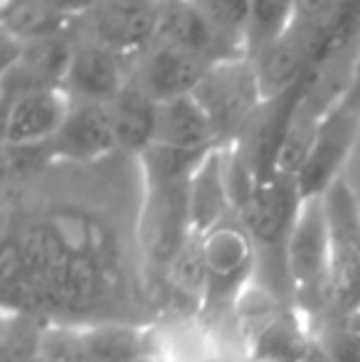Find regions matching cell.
<instances>
[{"label":"cell","mask_w":360,"mask_h":362,"mask_svg":"<svg viewBox=\"0 0 360 362\" xmlns=\"http://www.w3.org/2000/svg\"><path fill=\"white\" fill-rule=\"evenodd\" d=\"M232 210L230 195L225 185V148L217 146L207 153L187 182V219L190 232L202 237L227 222V212Z\"/></svg>","instance_id":"cell-15"},{"label":"cell","mask_w":360,"mask_h":362,"mask_svg":"<svg viewBox=\"0 0 360 362\" xmlns=\"http://www.w3.org/2000/svg\"><path fill=\"white\" fill-rule=\"evenodd\" d=\"M195 362H227L225 358H217V355H210V358H200V360H195Z\"/></svg>","instance_id":"cell-25"},{"label":"cell","mask_w":360,"mask_h":362,"mask_svg":"<svg viewBox=\"0 0 360 362\" xmlns=\"http://www.w3.org/2000/svg\"><path fill=\"white\" fill-rule=\"evenodd\" d=\"M313 340L294 310L277 308L245 338L250 362H303Z\"/></svg>","instance_id":"cell-17"},{"label":"cell","mask_w":360,"mask_h":362,"mask_svg":"<svg viewBox=\"0 0 360 362\" xmlns=\"http://www.w3.org/2000/svg\"><path fill=\"white\" fill-rule=\"evenodd\" d=\"M163 0H96L89 13L91 35L116 54L141 52L158 40Z\"/></svg>","instance_id":"cell-7"},{"label":"cell","mask_w":360,"mask_h":362,"mask_svg":"<svg viewBox=\"0 0 360 362\" xmlns=\"http://www.w3.org/2000/svg\"><path fill=\"white\" fill-rule=\"evenodd\" d=\"M296 0H252L250 30H247V54L252 59L284 37L296 25Z\"/></svg>","instance_id":"cell-20"},{"label":"cell","mask_w":360,"mask_h":362,"mask_svg":"<svg viewBox=\"0 0 360 362\" xmlns=\"http://www.w3.org/2000/svg\"><path fill=\"white\" fill-rule=\"evenodd\" d=\"M341 101L348 106V109H353V111L360 109V57H358L356 67H353L351 81H348V86H346V91H343Z\"/></svg>","instance_id":"cell-24"},{"label":"cell","mask_w":360,"mask_h":362,"mask_svg":"<svg viewBox=\"0 0 360 362\" xmlns=\"http://www.w3.org/2000/svg\"><path fill=\"white\" fill-rule=\"evenodd\" d=\"M40 222L64 254L94 264L111 276H119V247L111 229L99 217L62 207L50 210L45 217H40Z\"/></svg>","instance_id":"cell-10"},{"label":"cell","mask_w":360,"mask_h":362,"mask_svg":"<svg viewBox=\"0 0 360 362\" xmlns=\"http://www.w3.org/2000/svg\"><path fill=\"white\" fill-rule=\"evenodd\" d=\"M72 99L64 89H28L5 104V146H42L59 134Z\"/></svg>","instance_id":"cell-9"},{"label":"cell","mask_w":360,"mask_h":362,"mask_svg":"<svg viewBox=\"0 0 360 362\" xmlns=\"http://www.w3.org/2000/svg\"><path fill=\"white\" fill-rule=\"evenodd\" d=\"M197 5L225 37L237 40L247 47L252 0H202Z\"/></svg>","instance_id":"cell-21"},{"label":"cell","mask_w":360,"mask_h":362,"mask_svg":"<svg viewBox=\"0 0 360 362\" xmlns=\"http://www.w3.org/2000/svg\"><path fill=\"white\" fill-rule=\"evenodd\" d=\"M37 3L47 5L54 13H62L67 18H79V15H89L96 0H37Z\"/></svg>","instance_id":"cell-22"},{"label":"cell","mask_w":360,"mask_h":362,"mask_svg":"<svg viewBox=\"0 0 360 362\" xmlns=\"http://www.w3.org/2000/svg\"><path fill=\"white\" fill-rule=\"evenodd\" d=\"M298 3V15L303 18V23H316V18H321L323 13H328L333 5V0H296Z\"/></svg>","instance_id":"cell-23"},{"label":"cell","mask_w":360,"mask_h":362,"mask_svg":"<svg viewBox=\"0 0 360 362\" xmlns=\"http://www.w3.org/2000/svg\"><path fill=\"white\" fill-rule=\"evenodd\" d=\"M151 353L153 335L129 323L50 328L40 340V358L50 362H134Z\"/></svg>","instance_id":"cell-1"},{"label":"cell","mask_w":360,"mask_h":362,"mask_svg":"<svg viewBox=\"0 0 360 362\" xmlns=\"http://www.w3.org/2000/svg\"><path fill=\"white\" fill-rule=\"evenodd\" d=\"M210 67L212 64L200 54H192L175 45L153 42V49L146 54L141 74L136 79L158 104H163L178 96L195 94Z\"/></svg>","instance_id":"cell-14"},{"label":"cell","mask_w":360,"mask_h":362,"mask_svg":"<svg viewBox=\"0 0 360 362\" xmlns=\"http://www.w3.org/2000/svg\"><path fill=\"white\" fill-rule=\"evenodd\" d=\"M316 54V28L308 30L306 23H298L284 35L279 42L257 54L252 62L257 69L260 89L265 101L286 94L308 74V62Z\"/></svg>","instance_id":"cell-12"},{"label":"cell","mask_w":360,"mask_h":362,"mask_svg":"<svg viewBox=\"0 0 360 362\" xmlns=\"http://www.w3.org/2000/svg\"><path fill=\"white\" fill-rule=\"evenodd\" d=\"M202 257L207 272L205 308L235 300L252 286L257 267V244L245 224L222 222L212 232L202 234Z\"/></svg>","instance_id":"cell-5"},{"label":"cell","mask_w":360,"mask_h":362,"mask_svg":"<svg viewBox=\"0 0 360 362\" xmlns=\"http://www.w3.org/2000/svg\"><path fill=\"white\" fill-rule=\"evenodd\" d=\"M301 192H298L296 177L274 175L257 185L252 200L240 212V222L252 234L257 249H281L286 247V239L294 229V222L301 210Z\"/></svg>","instance_id":"cell-8"},{"label":"cell","mask_w":360,"mask_h":362,"mask_svg":"<svg viewBox=\"0 0 360 362\" xmlns=\"http://www.w3.org/2000/svg\"><path fill=\"white\" fill-rule=\"evenodd\" d=\"M121 54L96 40H84L74 47L72 67L67 72L62 89L72 101H94L111 104L124 89Z\"/></svg>","instance_id":"cell-13"},{"label":"cell","mask_w":360,"mask_h":362,"mask_svg":"<svg viewBox=\"0 0 360 362\" xmlns=\"http://www.w3.org/2000/svg\"><path fill=\"white\" fill-rule=\"evenodd\" d=\"M358 111L348 109L341 99L326 111L321 126H318L316 141L311 146L306 163L298 170L296 185L303 200L308 197H323L338 180L346 158L356 144L358 134Z\"/></svg>","instance_id":"cell-6"},{"label":"cell","mask_w":360,"mask_h":362,"mask_svg":"<svg viewBox=\"0 0 360 362\" xmlns=\"http://www.w3.org/2000/svg\"><path fill=\"white\" fill-rule=\"evenodd\" d=\"M114 129L119 148L134 153H144L156 141V124H158V101L144 89L139 79H126L124 89L111 101Z\"/></svg>","instance_id":"cell-18"},{"label":"cell","mask_w":360,"mask_h":362,"mask_svg":"<svg viewBox=\"0 0 360 362\" xmlns=\"http://www.w3.org/2000/svg\"><path fill=\"white\" fill-rule=\"evenodd\" d=\"M195 99L207 111L220 139L240 136L265 104L255 62L242 57L212 64L195 89Z\"/></svg>","instance_id":"cell-4"},{"label":"cell","mask_w":360,"mask_h":362,"mask_svg":"<svg viewBox=\"0 0 360 362\" xmlns=\"http://www.w3.org/2000/svg\"><path fill=\"white\" fill-rule=\"evenodd\" d=\"M289 279L301 298L331 303V232L323 197H308L284 247Z\"/></svg>","instance_id":"cell-2"},{"label":"cell","mask_w":360,"mask_h":362,"mask_svg":"<svg viewBox=\"0 0 360 362\" xmlns=\"http://www.w3.org/2000/svg\"><path fill=\"white\" fill-rule=\"evenodd\" d=\"M217 141L220 136L215 131V124L195 99V94L158 104L153 144L180 148V151H212L217 148Z\"/></svg>","instance_id":"cell-16"},{"label":"cell","mask_w":360,"mask_h":362,"mask_svg":"<svg viewBox=\"0 0 360 362\" xmlns=\"http://www.w3.org/2000/svg\"><path fill=\"white\" fill-rule=\"evenodd\" d=\"M74 18L54 13L37 0H5L3 5V30L18 37L20 42H37L47 37L69 35Z\"/></svg>","instance_id":"cell-19"},{"label":"cell","mask_w":360,"mask_h":362,"mask_svg":"<svg viewBox=\"0 0 360 362\" xmlns=\"http://www.w3.org/2000/svg\"><path fill=\"white\" fill-rule=\"evenodd\" d=\"M331 232V305L360 313V205L346 180L323 195Z\"/></svg>","instance_id":"cell-3"},{"label":"cell","mask_w":360,"mask_h":362,"mask_svg":"<svg viewBox=\"0 0 360 362\" xmlns=\"http://www.w3.org/2000/svg\"><path fill=\"white\" fill-rule=\"evenodd\" d=\"M54 158L62 160H96L119 148L111 104L72 101L59 134L50 141Z\"/></svg>","instance_id":"cell-11"}]
</instances>
